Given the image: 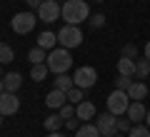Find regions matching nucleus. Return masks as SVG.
<instances>
[{"mask_svg":"<svg viewBox=\"0 0 150 137\" xmlns=\"http://www.w3.org/2000/svg\"><path fill=\"white\" fill-rule=\"evenodd\" d=\"M90 15L93 13H90V8H88L85 0H65L63 13H60V18L65 20V25H80V22H85Z\"/></svg>","mask_w":150,"mask_h":137,"instance_id":"1","label":"nucleus"},{"mask_svg":"<svg viewBox=\"0 0 150 137\" xmlns=\"http://www.w3.org/2000/svg\"><path fill=\"white\" fill-rule=\"evenodd\" d=\"M45 65H48L50 72L63 75V72H68V70L73 67V55H70L68 48H55V50L48 53V63Z\"/></svg>","mask_w":150,"mask_h":137,"instance_id":"2","label":"nucleus"},{"mask_svg":"<svg viewBox=\"0 0 150 137\" xmlns=\"http://www.w3.org/2000/svg\"><path fill=\"white\" fill-rule=\"evenodd\" d=\"M130 97H128V92L125 90H112L110 95H108V100H105V105H108V112H112V115H125L128 112V107H130Z\"/></svg>","mask_w":150,"mask_h":137,"instance_id":"3","label":"nucleus"},{"mask_svg":"<svg viewBox=\"0 0 150 137\" xmlns=\"http://www.w3.org/2000/svg\"><path fill=\"white\" fill-rule=\"evenodd\" d=\"M80 42H83V32H80L78 25H63L60 27V32H58V45L60 48L73 50V48H78Z\"/></svg>","mask_w":150,"mask_h":137,"instance_id":"4","label":"nucleus"},{"mask_svg":"<svg viewBox=\"0 0 150 137\" xmlns=\"http://www.w3.org/2000/svg\"><path fill=\"white\" fill-rule=\"evenodd\" d=\"M35 25H38V13H18V15H13V20H10L13 32H18V35L33 32Z\"/></svg>","mask_w":150,"mask_h":137,"instance_id":"5","label":"nucleus"},{"mask_svg":"<svg viewBox=\"0 0 150 137\" xmlns=\"http://www.w3.org/2000/svg\"><path fill=\"white\" fill-rule=\"evenodd\" d=\"M73 82L75 87H80V90H90L93 85L98 82V72L95 67H90V65H85V67H78L73 72Z\"/></svg>","mask_w":150,"mask_h":137,"instance_id":"6","label":"nucleus"},{"mask_svg":"<svg viewBox=\"0 0 150 137\" xmlns=\"http://www.w3.org/2000/svg\"><path fill=\"white\" fill-rule=\"evenodd\" d=\"M38 20L43 22H55L60 20V13H63V5H60L58 0H43V5L38 8Z\"/></svg>","mask_w":150,"mask_h":137,"instance_id":"7","label":"nucleus"},{"mask_svg":"<svg viewBox=\"0 0 150 137\" xmlns=\"http://www.w3.org/2000/svg\"><path fill=\"white\" fill-rule=\"evenodd\" d=\"M95 127H98V132H100V137H112L115 132H118V115H112V112L98 115Z\"/></svg>","mask_w":150,"mask_h":137,"instance_id":"8","label":"nucleus"},{"mask_svg":"<svg viewBox=\"0 0 150 137\" xmlns=\"http://www.w3.org/2000/svg\"><path fill=\"white\" fill-rule=\"evenodd\" d=\"M18 110H20V100H18V95L3 90V92H0V115L8 117V115H15Z\"/></svg>","mask_w":150,"mask_h":137,"instance_id":"9","label":"nucleus"},{"mask_svg":"<svg viewBox=\"0 0 150 137\" xmlns=\"http://www.w3.org/2000/svg\"><path fill=\"white\" fill-rule=\"evenodd\" d=\"M125 115H128V120L133 122V125H140V122H145V115H148V110H145L143 100H133Z\"/></svg>","mask_w":150,"mask_h":137,"instance_id":"10","label":"nucleus"},{"mask_svg":"<svg viewBox=\"0 0 150 137\" xmlns=\"http://www.w3.org/2000/svg\"><path fill=\"white\" fill-rule=\"evenodd\" d=\"M68 102V92H63V90H50L48 95H45V105L50 107V110H60V107Z\"/></svg>","mask_w":150,"mask_h":137,"instance_id":"11","label":"nucleus"},{"mask_svg":"<svg viewBox=\"0 0 150 137\" xmlns=\"http://www.w3.org/2000/svg\"><path fill=\"white\" fill-rule=\"evenodd\" d=\"M75 117H78V120H93V117H98V110H95V105H93V102H78V105H75Z\"/></svg>","mask_w":150,"mask_h":137,"instance_id":"12","label":"nucleus"},{"mask_svg":"<svg viewBox=\"0 0 150 137\" xmlns=\"http://www.w3.org/2000/svg\"><path fill=\"white\" fill-rule=\"evenodd\" d=\"M128 97L130 100H145L148 97V85H145V80H133V85L128 87Z\"/></svg>","mask_w":150,"mask_h":137,"instance_id":"13","label":"nucleus"},{"mask_svg":"<svg viewBox=\"0 0 150 137\" xmlns=\"http://www.w3.org/2000/svg\"><path fill=\"white\" fill-rule=\"evenodd\" d=\"M55 45H58V32H40L38 35V48H43V50H55Z\"/></svg>","mask_w":150,"mask_h":137,"instance_id":"14","label":"nucleus"},{"mask_svg":"<svg viewBox=\"0 0 150 137\" xmlns=\"http://www.w3.org/2000/svg\"><path fill=\"white\" fill-rule=\"evenodd\" d=\"M3 82H5L8 92H18L20 85H23V75L20 72H5V75H3Z\"/></svg>","mask_w":150,"mask_h":137,"instance_id":"15","label":"nucleus"},{"mask_svg":"<svg viewBox=\"0 0 150 137\" xmlns=\"http://www.w3.org/2000/svg\"><path fill=\"white\" fill-rule=\"evenodd\" d=\"M118 75H125V77H135V60L133 58H120L118 60Z\"/></svg>","mask_w":150,"mask_h":137,"instance_id":"16","label":"nucleus"},{"mask_svg":"<svg viewBox=\"0 0 150 137\" xmlns=\"http://www.w3.org/2000/svg\"><path fill=\"white\" fill-rule=\"evenodd\" d=\"M55 87L58 90H63V92H68V90H73L75 87V82H73V75H68V72H63V75H55Z\"/></svg>","mask_w":150,"mask_h":137,"instance_id":"17","label":"nucleus"},{"mask_svg":"<svg viewBox=\"0 0 150 137\" xmlns=\"http://www.w3.org/2000/svg\"><path fill=\"white\" fill-rule=\"evenodd\" d=\"M63 127H65V120L60 115H48L45 117V130L48 132H60Z\"/></svg>","mask_w":150,"mask_h":137,"instance_id":"18","label":"nucleus"},{"mask_svg":"<svg viewBox=\"0 0 150 137\" xmlns=\"http://www.w3.org/2000/svg\"><path fill=\"white\" fill-rule=\"evenodd\" d=\"M150 77V60H135V80Z\"/></svg>","mask_w":150,"mask_h":137,"instance_id":"19","label":"nucleus"},{"mask_svg":"<svg viewBox=\"0 0 150 137\" xmlns=\"http://www.w3.org/2000/svg\"><path fill=\"white\" fill-rule=\"evenodd\" d=\"M15 60V50L8 45V42H0V63L3 65H10Z\"/></svg>","mask_w":150,"mask_h":137,"instance_id":"20","label":"nucleus"},{"mask_svg":"<svg viewBox=\"0 0 150 137\" xmlns=\"http://www.w3.org/2000/svg\"><path fill=\"white\" fill-rule=\"evenodd\" d=\"M48 72H50V70H48V65H45V63H40V65H33L30 77L35 80V82H43V80L48 77Z\"/></svg>","mask_w":150,"mask_h":137,"instance_id":"21","label":"nucleus"},{"mask_svg":"<svg viewBox=\"0 0 150 137\" xmlns=\"http://www.w3.org/2000/svg\"><path fill=\"white\" fill-rule=\"evenodd\" d=\"M75 137H100V132H98V127L95 125H80V130L75 132Z\"/></svg>","mask_w":150,"mask_h":137,"instance_id":"22","label":"nucleus"},{"mask_svg":"<svg viewBox=\"0 0 150 137\" xmlns=\"http://www.w3.org/2000/svg\"><path fill=\"white\" fill-rule=\"evenodd\" d=\"M28 60H30L33 65H40V63H45L48 58H45V50L43 48H33L30 53H28Z\"/></svg>","mask_w":150,"mask_h":137,"instance_id":"23","label":"nucleus"},{"mask_svg":"<svg viewBox=\"0 0 150 137\" xmlns=\"http://www.w3.org/2000/svg\"><path fill=\"white\" fill-rule=\"evenodd\" d=\"M128 137H150V127L148 125H133V130L128 132Z\"/></svg>","mask_w":150,"mask_h":137,"instance_id":"24","label":"nucleus"},{"mask_svg":"<svg viewBox=\"0 0 150 137\" xmlns=\"http://www.w3.org/2000/svg\"><path fill=\"white\" fill-rule=\"evenodd\" d=\"M58 115L63 117V120H70V117H75V105H73V102H65V105L60 107Z\"/></svg>","mask_w":150,"mask_h":137,"instance_id":"25","label":"nucleus"},{"mask_svg":"<svg viewBox=\"0 0 150 137\" xmlns=\"http://www.w3.org/2000/svg\"><path fill=\"white\" fill-rule=\"evenodd\" d=\"M68 102H73V105L83 102V90H80V87H73V90H68Z\"/></svg>","mask_w":150,"mask_h":137,"instance_id":"26","label":"nucleus"},{"mask_svg":"<svg viewBox=\"0 0 150 137\" xmlns=\"http://www.w3.org/2000/svg\"><path fill=\"white\" fill-rule=\"evenodd\" d=\"M133 85V77H125V75H118V80H115V90H125L128 92V87Z\"/></svg>","mask_w":150,"mask_h":137,"instance_id":"27","label":"nucleus"},{"mask_svg":"<svg viewBox=\"0 0 150 137\" xmlns=\"http://www.w3.org/2000/svg\"><path fill=\"white\" fill-rule=\"evenodd\" d=\"M88 20H90L93 27H103V25H105V15H103V13H95V15H90Z\"/></svg>","mask_w":150,"mask_h":137,"instance_id":"28","label":"nucleus"},{"mask_svg":"<svg viewBox=\"0 0 150 137\" xmlns=\"http://www.w3.org/2000/svg\"><path fill=\"white\" fill-rule=\"evenodd\" d=\"M130 130H133V122H130V120H120V117H118V132L128 135Z\"/></svg>","mask_w":150,"mask_h":137,"instance_id":"29","label":"nucleus"},{"mask_svg":"<svg viewBox=\"0 0 150 137\" xmlns=\"http://www.w3.org/2000/svg\"><path fill=\"white\" fill-rule=\"evenodd\" d=\"M80 125H83V122L78 120V117H70V120H65V127H68V130H73V132L80 130Z\"/></svg>","mask_w":150,"mask_h":137,"instance_id":"30","label":"nucleus"},{"mask_svg":"<svg viewBox=\"0 0 150 137\" xmlns=\"http://www.w3.org/2000/svg\"><path fill=\"white\" fill-rule=\"evenodd\" d=\"M123 55L125 58H138V48H135L133 42H128V45L123 48Z\"/></svg>","mask_w":150,"mask_h":137,"instance_id":"31","label":"nucleus"},{"mask_svg":"<svg viewBox=\"0 0 150 137\" xmlns=\"http://www.w3.org/2000/svg\"><path fill=\"white\" fill-rule=\"evenodd\" d=\"M28 3V8H33V10H38V8L43 5V0H25Z\"/></svg>","mask_w":150,"mask_h":137,"instance_id":"32","label":"nucleus"},{"mask_svg":"<svg viewBox=\"0 0 150 137\" xmlns=\"http://www.w3.org/2000/svg\"><path fill=\"white\" fill-rule=\"evenodd\" d=\"M145 60H150V40L145 42Z\"/></svg>","mask_w":150,"mask_h":137,"instance_id":"33","label":"nucleus"},{"mask_svg":"<svg viewBox=\"0 0 150 137\" xmlns=\"http://www.w3.org/2000/svg\"><path fill=\"white\" fill-rule=\"evenodd\" d=\"M48 137H65L63 132H48Z\"/></svg>","mask_w":150,"mask_h":137,"instance_id":"34","label":"nucleus"},{"mask_svg":"<svg viewBox=\"0 0 150 137\" xmlns=\"http://www.w3.org/2000/svg\"><path fill=\"white\" fill-rule=\"evenodd\" d=\"M145 125L150 127V110H148V115H145Z\"/></svg>","mask_w":150,"mask_h":137,"instance_id":"35","label":"nucleus"},{"mask_svg":"<svg viewBox=\"0 0 150 137\" xmlns=\"http://www.w3.org/2000/svg\"><path fill=\"white\" fill-rule=\"evenodd\" d=\"M3 90H5V82H3V77H0V92H3Z\"/></svg>","mask_w":150,"mask_h":137,"instance_id":"36","label":"nucleus"},{"mask_svg":"<svg viewBox=\"0 0 150 137\" xmlns=\"http://www.w3.org/2000/svg\"><path fill=\"white\" fill-rule=\"evenodd\" d=\"M112 137H125V135H123V132H120V135H118V132H115V135H112Z\"/></svg>","mask_w":150,"mask_h":137,"instance_id":"37","label":"nucleus"},{"mask_svg":"<svg viewBox=\"0 0 150 137\" xmlns=\"http://www.w3.org/2000/svg\"><path fill=\"white\" fill-rule=\"evenodd\" d=\"M0 77H3V63H0Z\"/></svg>","mask_w":150,"mask_h":137,"instance_id":"38","label":"nucleus"},{"mask_svg":"<svg viewBox=\"0 0 150 137\" xmlns=\"http://www.w3.org/2000/svg\"><path fill=\"white\" fill-rule=\"evenodd\" d=\"M0 125H3V115H0Z\"/></svg>","mask_w":150,"mask_h":137,"instance_id":"39","label":"nucleus"},{"mask_svg":"<svg viewBox=\"0 0 150 137\" xmlns=\"http://www.w3.org/2000/svg\"><path fill=\"white\" fill-rule=\"evenodd\" d=\"M95 3H105V0H95Z\"/></svg>","mask_w":150,"mask_h":137,"instance_id":"40","label":"nucleus"}]
</instances>
